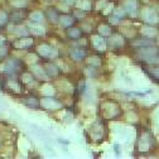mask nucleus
<instances>
[{"label":"nucleus","instance_id":"nucleus-18","mask_svg":"<svg viewBox=\"0 0 159 159\" xmlns=\"http://www.w3.org/2000/svg\"><path fill=\"white\" fill-rule=\"evenodd\" d=\"M62 2H63L65 4H67V5H73V4H76V0H62Z\"/></svg>","mask_w":159,"mask_h":159},{"label":"nucleus","instance_id":"nucleus-3","mask_svg":"<svg viewBox=\"0 0 159 159\" xmlns=\"http://www.w3.org/2000/svg\"><path fill=\"white\" fill-rule=\"evenodd\" d=\"M92 42H93V47L98 51H104L105 49V41H104V38L101 37H95L92 39Z\"/></svg>","mask_w":159,"mask_h":159},{"label":"nucleus","instance_id":"nucleus-5","mask_svg":"<svg viewBox=\"0 0 159 159\" xmlns=\"http://www.w3.org/2000/svg\"><path fill=\"white\" fill-rule=\"evenodd\" d=\"M33 44V39L32 38H24L22 41H19L15 43V47L18 48H27V47H30Z\"/></svg>","mask_w":159,"mask_h":159},{"label":"nucleus","instance_id":"nucleus-10","mask_svg":"<svg viewBox=\"0 0 159 159\" xmlns=\"http://www.w3.org/2000/svg\"><path fill=\"white\" fill-rule=\"evenodd\" d=\"M46 73H49V76H57L58 70H57L56 66H53V65H48V66H47V71H46Z\"/></svg>","mask_w":159,"mask_h":159},{"label":"nucleus","instance_id":"nucleus-9","mask_svg":"<svg viewBox=\"0 0 159 159\" xmlns=\"http://www.w3.org/2000/svg\"><path fill=\"white\" fill-rule=\"evenodd\" d=\"M30 30H32L33 34H37V35H42V34H44V28H42V27L32 25V27H30Z\"/></svg>","mask_w":159,"mask_h":159},{"label":"nucleus","instance_id":"nucleus-8","mask_svg":"<svg viewBox=\"0 0 159 159\" xmlns=\"http://www.w3.org/2000/svg\"><path fill=\"white\" fill-rule=\"evenodd\" d=\"M136 10V5H135V2H133V0H130V2L125 3V11L130 13V14H134Z\"/></svg>","mask_w":159,"mask_h":159},{"label":"nucleus","instance_id":"nucleus-14","mask_svg":"<svg viewBox=\"0 0 159 159\" xmlns=\"http://www.w3.org/2000/svg\"><path fill=\"white\" fill-rule=\"evenodd\" d=\"M33 70H34L35 72H38L37 75H38L39 77H43V78H47V75H46V71H44L43 68H41V67H38V66H34V67H33Z\"/></svg>","mask_w":159,"mask_h":159},{"label":"nucleus","instance_id":"nucleus-1","mask_svg":"<svg viewBox=\"0 0 159 159\" xmlns=\"http://www.w3.org/2000/svg\"><path fill=\"white\" fill-rule=\"evenodd\" d=\"M38 53L43 56V57H54L56 56V49H53L52 47L43 44V46H39L38 47Z\"/></svg>","mask_w":159,"mask_h":159},{"label":"nucleus","instance_id":"nucleus-17","mask_svg":"<svg viewBox=\"0 0 159 159\" xmlns=\"http://www.w3.org/2000/svg\"><path fill=\"white\" fill-rule=\"evenodd\" d=\"M116 16H119V18H120V16H123L125 13H124V10L123 9H117V10H115V13H114Z\"/></svg>","mask_w":159,"mask_h":159},{"label":"nucleus","instance_id":"nucleus-11","mask_svg":"<svg viewBox=\"0 0 159 159\" xmlns=\"http://www.w3.org/2000/svg\"><path fill=\"white\" fill-rule=\"evenodd\" d=\"M14 32H15V34L20 35V37H27V35H28L27 29H24V28H22V27H16V28H14Z\"/></svg>","mask_w":159,"mask_h":159},{"label":"nucleus","instance_id":"nucleus-2","mask_svg":"<svg viewBox=\"0 0 159 159\" xmlns=\"http://www.w3.org/2000/svg\"><path fill=\"white\" fill-rule=\"evenodd\" d=\"M71 56H72V58L77 59V61H81V59L86 56V52L82 48H73L71 52Z\"/></svg>","mask_w":159,"mask_h":159},{"label":"nucleus","instance_id":"nucleus-4","mask_svg":"<svg viewBox=\"0 0 159 159\" xmlns=\"http://www.w3.org/2000/svg\"><path fill=\"white\" fill-rule=\"evenodd\" d=\"M59 23H61L62 27L68 28V27H71L72 23H73V18L70 16V15H63V16L59 18Z\"/></svg>","mask_w":159,"mask_h":159},{"label":"nucleus","instance_id":"nucleus-12","mask_svg":"<svg viewBox=\"0 0 159 159\" xmlns=\"http://www.w3.org/2000/svg\"><path fill=\"white\" fill-rule=\"evenodd\" d=\"M25 104H27L29 107H34V109H37V107L39 106V102H38L37 98H29V100L25 101Z\"/></svg>","mask_w":159,"mask_h":159},{"label":"nucleus","instance_id":"nucleus-15","mask_svg":"<svg viewBox=\"0 0 159 159\" xmlns=\"http://www.w3.org/2000/svg\"><path fill=\"white\" fill-rule=\"evenodd\" d=\"M98 33L100 34H102V35H110V33H111V29L109 28V27H100L98 28Z\"/></svg>","mask_w":159,"mask_h":159},{"label":"nucleus","instance_id":"nucleus-7","mask_svg":"<svg viewBox=\"0 0 159 159\" xmlns=\"http://www.w3.org/2000/svg\"><path fill=\"white\" fill-rule=\"evenodd\" d=\"M30 19H32L33 22H35V23H41V22L43 20V13H41V11H34V13L30 14Z\"/></svg>","mask_w":159,"mask_h":159},{"label":"nucleus","instance_id":"nucleus-6","mask_svg":"<svg viewBox=\"0 0 159 159\" xmlns=\"http://www.w3.org/2000/svg\"><path fill=\"white\" fill-rule=\"evenodd\" d=\"M43 105L46 107H53V109H57V107L61 106V105H59V102L52 100V98H46V100H43Z\"/></svg>","mask_w":159,"mask_h":159},{"label":"nucleus","instance_id":"nucleus-16","mask_svg":"<svg viewBox=\"0 0 159 159\" xmlns=\"http://www.w3.org/2000/svg\"><path fill=\"white\" fill-rule=\"evenodd\" d=\"M8 20V16L5 13H0V24H5Z\"/></svg>","mask_w":159,"mask_h":159},{"label":"nucleus","instance_id":"nucleus-13","mask_svg":"<svg viewBox=\"0 0 159 159\" xmlns=\"http://www.w3.org/2000/svg\"><path fill=\"white\" fill-rule=\"evenodd\" d=\"M68 35L71 38H78L80 35H81V32H80V29H77V28H73V29L68 30Z\"/></svg>","mask_w":159,"mask_h":159}]
</instances>
